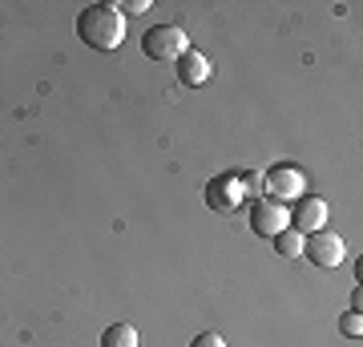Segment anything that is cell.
Instances as JSON below:
<instances>
[{
    "label": "cell",
    "instance_id": "obj_4",
    "mask_svg": "<svg viewBox=\"0 0 363 347\" xmlns=\"http://www.w3.org/2000/svg\"><path fill=\"white\" fill-rule=\"evenodd\" d=\"M343 250H347V246H343V238H339L335 231H315V234H303V255L311 258L315 267L319 270H331V267H339V263H343Z\"/></svg>",
    "mask_w": 363,
    "mask_h": 347
},
{
    "label": "cell",
    "instance_id": "obj_3",
    "mask_svg": "<svg viewBox=\"0 0 363 347\" xmlns=\"http://www.w3.org/2000/svg\"><path fill=\"white\" fill-rule=\"evenodd\" d=\"M286 226H291V206L274 202V198H267V194L255 198V206H250V231L274 238V234L286 231Z\"/></svg>",
    "mask_w": 363,
    "mask_h": 347
},
{
    "label": "cell",
    "instance_id": "obj_11",
    "mask_svg": "<svg viewBox=\"0 0 363 347\" xmlns=\"http://www.w3.org/2000/svg\"><path fill=\"white\" fill-rule=\"evenodd\" d=\"M238 186H242V194H250V198H262V194H267V182H262L259 170H247V174H238Z\"/></svg>",
    "mask_w": 363,
    "mask_h": 347
},
{
    "label": "cell",
    "instance_id": "obj_12",
    "mask_svg": "<svg viewBox=\"0 0 363 347\" xmlns=\"http://www.w3.org/2000/svg\"><path fill=\"white\" fill-rule=\"evenodd\" d=\"M339 331L347 335V339H359V331H363V319H359V311H347V315L339 319Z\"/></svg>",
    "mask_w": 363,
    "mask_h": 347
},
{
    "label": "cell",
    "instance_id": "obj_2",
    "mask_svg": "<svg viewBox=\"0 0 363 347\" xmlns=\"http://www.w3.org/2000/svg\"><path fill=\"white\" fill-rule=\"evenodd\" d=\"M186 49L190 45H186V33L178 25H154V28H145V37H142V53L150 61H178Z\"/></svg>",
    "mask_w": 363,
    "mask_h": 347
},
{
    "label": "cell",
    "instance_id": "obj_14",
    "mask_svg": "<svg viewBox=\"0 0 363 347\" xmlns=\"http://www.w3.org/2000/svg\"><path fill=\"white\" fill-rule=\"evenodd\" d=\"M190 347H226V343H222L218 335H210V331H202V335H194V343H190Z\"/></svg>",
    "mask_w": 363,
    "mask_h": 347
},
{
    "label": "cell",
    "instance_id": "obj_5",
    "mask_svg": "<svg viewBox=\"0 0 363 347\" xmlns=\"http://www.w3.org/2000/svg\"><path fill=\"white\" fill-rule=\"evenodd\" d=\"M262 182H267V198H274V202H298V198L307 194V178H303L295 166H286V162L267 170Z\"/></svg>",
    "mask_w": 363,
    "mask_h": 347
},
{
    "label": "cell",
    "instance_id": "obj_8",
    "mask_svg": "<svg viewBox=\"0 0 363 347\" xmlns=\"http://www.w3.org/2000/svg\"><path fill=\"white\" fill-rule=\"evenodd\" d=\"M174 65H178V81H182V85H190V89H194V85H202V81L210 77V61L198 49H186Z\"/></svg>",
    "mask_w": 363,
    "mask_h": 347
},
{
    "label": "cell",
    "instance_id": "obj_13",
    "mask_svg": "<svg viewBox=\"0 0 363 347\" xmlns=\"http://www.w3.org/2000/svg\"><path fill=\"white\" fill-rule=\"evenodd\" d=\"M145 9H150V0H125V4H117V13H121V16H125V13H130V16H142Z\"/></svg>",
    "mask_w": 363,
    "mask_h": 347
},
{
    "label": "cell",
    "instance_id": "obj_10",
    "mask_svg": "<svg viewBox=\"0 0 363 347\" xmlns=\"http://www.w3.org/2000/svg\"><path fill=\"white\" fill-rule=\"evenodd\" d=\"M274 250H279V255H286V258L303 255V234L291 231V226H286V231H279V234H274Z\"/></svg>",
    "mask_w": 363,
    "mask_h": 347
},
{
    "label": "cell",
    "instance_id": "obj_7",
    "mask_svg": "<svg viewBox=\"0 0 363 347\" xmlns=\"http://www.w3.org/2000/svg\"><path fill=\"white\" fill-rule=\"evenodd\" d=\"M323 222H327V202H323V198L303 194V198L295 202V210H291V231L315 234V231H323Z\"/></svg>",
    "mask_w": 363,
    "mask_h": 347
},
{
    "label": "cell",
    "instance_id": "obj_6",
    "mask_svg": "<svg viewBox=\"0 0 363 347\" xmlns=\"http://www.w3.org/2000/svg\"><path fill=\"white\" fill-rule=\"evenodd\" d=\"M238 202H242L238 174H214L206 182V206L214 214H230V210H238Z\"/></svg>",
    "mask_w": 363,
    "mask_h": 347
},
{
    "label": "cell",
    "instance_id": "obj_1",
    "mask_svg": "<svg viewBox=\"0 0 363 347\" xmlns=\"http://www.w3.org/2000/svg\"><path fill=\"white\" fill-rule=\"evenodd\" d=\"M77 37L97 53H113L125 40V16L117 13V4H89L77 16Z\"/></svg>",
    "mask_w": 363,
    "mask_h": 347
},
{
    "label": "cell",
    "instance_id": "obj_9",
    "mask_svg": "<svg viewBox=\"0 0 363 347\" xmlns=\"http://www.w3.org/2000/svg\"><path fill=\"white\" fill-rule=\"evenodd\" d=\"M101 347H138V331L130 323H113L101 331Z\"/></svg>",
    "mask_w": 363,
    "mask_h": 347
}]
</instances>
